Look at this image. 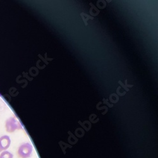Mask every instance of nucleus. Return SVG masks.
<instances>
[{
    "instance_id": "obj_2",
    "label": "nucleus",
    "mask_w": 158,
    "mask_h": 158,
    "mask_svg": "<svg viewBox=\"0 0 158 158\" xmlns=\"http://www.w3.org/2000/svg\"><path fill=\"white\" fill-rule=\"evenodd\" d=\"M33 147L29 142L21 144L18 149V154L21 158H29L31 156Z\"/></svg>"
},
{
    "instance_id": "obj_3",
    "label": "nucleus",
    "mask_w": 158,
    "mask_h": 158,
    "mask_svg": "<svg viewBox=\"0 0 158 158\" xmlns=\"http://www.w3.org/2000/svg\"><path fill=\"white\" fill-rule=\"evenodd\" d=\"M11 139L8 135H3L0 137V152L6 151L10 146Z\"/></svg>"
},
{
    "instance_id": "obj_5",
    "label": "nucleus",
    "mask_w": 158,
    "mask_h": 158,
    "mask_svg": "<svg viewBox=\"0 0 158 158\" xmlns=\"http://www.w3.org/2000/svg\"><path fill=\"white\" fill-rule=\"evenodd\" d=\"M0 96H1V95H0Z\"/></svg>"
},
{
    "instance_id": "obj_4",
    "label": "nucleus",
    "mask_w": 158,
    "mask_h": 158,
    "mask_svg": "<svg viewBox=\"0 0 158 158\" xmlns=\"http://www.w3.org/2000/svg\"><path fill=\"white\" fill-rule=\"evenodd\" d=\"M0 158H14V155L9 151H4L0 154Z\"/></svg>"
},
{
    "instance_id": "obj_1",
    "label": "nucleus",
    "mask_w": 158,
    "mask_h": 158,
    "mask_svg": "<svg viewBox=\"0 0 158 158\" xmlns=\"http://www.w3.org/2000/svg\"><path fill=\"white\" fill-rule=\"evenodd\" d=\"M5 128L8 133H13L16 130L23 129L21 123L15 116H11L8 118L5 123Z\"/></svg>"
}]
</instances>
